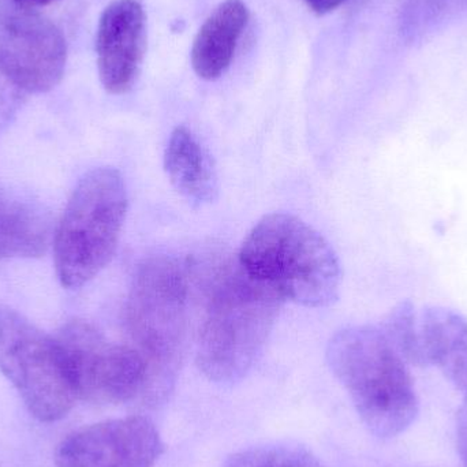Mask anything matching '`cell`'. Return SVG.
I'll use <instances>...</instances> for the list:
<instances>
[{
    "mask_svg": "<svg viewBox=\"0 0 467 467\" xmlns=\"http://www.w3.org/2000/svg\"><path fill=\"white\" fill-rule=\"evenodd\" d=\"M194 266L202 293L197 365L211 381L236 383L260 357L283 298L250 276L238 257L213 253Z\"/></svg>",
    "mask_w": 467,
    "mask_h": 467,
    "instance_id": "cell-1",
    "label": "cell"
},
{
    "mask_svg": "<svg viewBox=\"0 0 467 467\" xmlns=\"http://www.w3.org/2000/svg\"><path fill=\"white\" fill-rule=\"evenodd\" d=\"M189 269L169 255L148 258L137 269L126 304L130 345L147 367L141 403L164 402L177 381L188 329Z\"/></svg>",
    "mask_w": 467,
    "mask_h": 467,
    "instance_id": "cell-2",
    "label": "cell"
},
{
    "mask_svg": "<svg viewBox=\"0 0 467 467\" xmlns=\"http://www.w3.org/2000/svg\"><path fill=\"white\" fill-rule=\"evenodd\" d=\"M327 361L373 435L395 438L413 424L419 400L408 362L383 329L357 326L337 332Z\"/></svg>",
    "mask_w": 467,
    "mask_h": 467,
    "instance_id": "cell-3",
    "label": "cell"
},
{
    "mask_svg": "<svg viewBox=\"0 0 467 467\" xmlns=\"http://www.w3.org/2000/svg\"><path fill=\"white\" fill-rule=\"evenodd\" d=\"M238 260L250 276L283 299L323 307L337 298V254L320 234L296 216H264L244 239Z\"/></svg>",
    "mask_w": 467,
    "mask_h": 467,
    "instance_id": "cell-4",
    "label": "cell"
},
{
    "mask_svg": "<svg viewBox=\"0 0 467 467\" xmlns=\"http://www.w3.org/2000/svg\"><path fill=\"white\" fill-rule=\"evenodd\" d=\"M128 213L122 175L111 167L85 174L54 234V264L66 288H79L114 257Z\"/></svg>",
    "mask_w": 467,
    "mask_h": 467,
    "instance_id": "cell-5",
    "label": "cell"
},
{
    "mask_svg": "<svg viewBox=\"0 0 467 467\" xmlns=\"http://www.w3.org/2000/svg\"><path fill=\"white\" fill-rule=\"evenodd\" d=\"M0 372L13 384L29 413L41 422L67 416L76 391L57 337L0 305Z\"/></svg>",
    "mask_w": 467,
    "mask_h": 467,
    "instance_id": "cell-6",
    "label": "cell"
},
{
    "mask_svg": "<svg viewBox=\"0 0 467 467\" xmlns=\"http://www.w3.org/2000/svg\"><path fill=\"white\" fill-rule=\"evenodd\" d=\"M77 400L96 405L141 400L147 367L130 343H115L84 320L66 323L57 332Z\"/></svg>",
    "mask_w": 467,
    "mask_h": 467,
    "instance_id": "cell-7",
    "label": "cell"
},
{
    "mask_svg": "<svg viewBox=\"0 0 467 467\" xmlns=\"http://www.w3.org/2000/svg\"><path fill=\"white\" fill-rule=\"evenodd\" d=\"M67 63L62 30L35 8L0 5V66L27 93L54 89Z\"/></svg>",
    "mask_w": 467,
    "mask_h": 467,
    "instance_id": "cell-8",
    "label": "cell"
},
{
    "mask_svg": "<svg viewBox=\"0 0 467 467\" xmlns=\"http://www.w3.org/2000/svg\"><path fill=\"white\" fill-rule=\"evenodd\" d=\"M164 452L155 422L145 416L109 420L63 439L57 467H153Z\"/></svg>",
    "mask_w": 467,
    "mask_h": 467,
    "instance_id": "cell-9",
    "label": "cell"
},
{
    "mask_svg": "<svg viewBox=\"0 0 467 467\" xmlns=\"http://www.w3.org/2000/svg\"><path fill=\"white\" fill-rule=\"evenodd\" d=\"M147 46L145 13L139 0H115L101 14L96 37L101 85L112 95L133 88Z\"/></svg>",
    "mask_w": 467,
    "mask_h": 467,
    "instance_id": "cell-10",
    "label": "cell"
},
{
    "mask_svg": "<svg viewBox=\"0 0 467 467\" xmlns=\"http://www.w3.org/2000/svg\"><path fill=\"white\" fill-rule=\"evenodd\" d=\"M247 19L241 0H226L208 16L192 47V66L200 78L213 81L230 67Z\"/></svg>",
    "mask_w": 467,
    "mask_h": 467,
    "instance_id": "cell-11",
    "label": "cell"
},
{
    "mask_svg": "<svg viewBox=\"0 0 467 467\" xmlns=\"http://www.w3.org/2000/svg\"><path fill=\"white\" fill-rule=\"evenodd\" d=\"M428 365H436L467 398V320L447 307H427L420 317Z\"/></svg>",
    "mask_w": 467,
    "mask_h": 467,
    "instance_id": "cell-12",
    "label": "cell"
},
{
    "mask_svg": "<svg viewBox=\"0 0 467 467\" xmlns=\"http://www.w3.org/2000/svg\"><path fill=\"white\" fill-rule=\"evenodd\" d=\"M164 166L172 186L193 204L215 200L218 181L210 155L185 126L172 131L167 145Z\"/></svg>",
    "mask_w": 467,
    "mask_h": 467,
    "instance_id": "cell-13",
    "label": "cell"
},
{
    "mask_svg": "<svg viewBox=\"0 0 467 467\" xmlns=\"http://www.w3.org/2000/svg\"><path fill=\"white\" fill-rule=\"evenodd\" d=\"M49 236L48 218L37 204L0 191V261L40 257Z\"/></svg>",
    "mask_w": 467,
    "mask_h": 467,
    "instance_id": "cell-14",
    "label": "cell"
},
{
    "mask_svg": "<svg viewBox=\"0 0 467 467\" xmlns=\"http://www.w3.org/2000/svg\"><path fill=\"white\" fill-rule=\"evenodd\" d=\"M383 332L409 364L427 367L420 320L411 302L398 305L383 324Z\"/></svg>",
    "mask_w": 467,
    "mask_h": 467,
    "instance_id": "cell-15",
    "label": "cell"
},
{
    "mask_svg": "<svg viewBox=\"0 0 467 467\" xmlns=\"http://www.w3.org/2000/svg\"><path fill=\"white\" fill-rule=\"evenodd\" d=\"M222 467H324L302 447L268 444L235 452Z\"/></svg>",
    "mask_w": 467,
    "mask_h": 467,
    "instance_id": "cell-16",
    "label": "cell"
},
{
    "mask_svg": "<svg viewBox=\"0 0 467 467\" xmlns=\"http://www.w3.org/2000/svg\"><path fill=\"white\" fill-rule=\"evenodd\" d=\"M29 93L19 87L10 74L0 66V136L7 130Z\"/></svg>",
    "mask_w": 467,
    "mask_h": 467,
    "instance_id": "cell-17",
    "label": "cell"
},
{
    "mask_svg": "<svg viewBox=\"0 0 467 467\" xmlns=\"http://www.w3.org/2000/svg\"><path fill=\"white\" fill-rule=\"evenodd\" d=\"M457 435L458 450H460L463 465L467 467V398L458 413Z\"/></svg>",
    "mask_w": 467,
    "mask_h": 467,
    "instance_id": "cell-18",
    "label": "cell"
},
{
    "mask_svg": "<svg viewBox=\"0 0 467 467\" xmlns=\"http://www.w3.org/2000/svg\"><path fill=\"white\" fill-rule=\"evenodd\" d=\"M310 10L317 14H327L339 7L345 0H305Z\"/></svg>",
    "mask_w": 467,
    "mask_h": 467,
    "instance_id": "cell-19",
    "label": "cell"
},
{
    "mask_svg": "<svg viewBox=\"0 0 467 467\" xmlns=\"http://www.w3.org/2000/svg\"><path fill=\"white\" fill-rule=\"evenodd\" d=\"M57 2V0H11L14 5H22V7L27 8H38L44 7V5H52V3Z\"/></svg>",
    "mask_w": 467,
    "mask_h": 467,
    "instance_id": "cell-20",
    "label": "cell"
}]
</instances>
